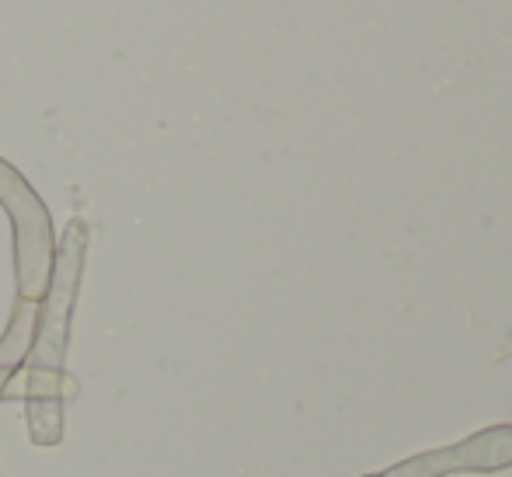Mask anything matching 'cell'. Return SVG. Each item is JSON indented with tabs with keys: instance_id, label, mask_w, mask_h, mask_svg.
Returning <instances> with one entry per match:
<instances>
[{
	"instance_id": "5",
	"label": "cell",
	"mask_w": 512,
	"mask_h": 477,
	"mask_svg": "<svg viewBox=\"0 0 512 477\" xmlns=\"http://www.w3.org/2000/svg\"><path fill=\"white\" fill-rule=\"evenodd\" d=\"M366 477H384V474H366Z\"/></svg>"
},
{
	"instance_id": "3",
	"label": "cell",
	"mask_w": 512,
	"mask_h": 477,
	"mask_svg": "<svg viewBox=\"0 0 512 477\" xmlns=\"http://www.w3.org/2000/svg\"><path fill=\"white\" fill-rule=\"evenodd\" d=\"M512 467V425H495L464 443L443 450L418 453V457L394 464L384 477H446L460 471H506Z\"/></svg>"
},
{
	"instance_id": "2",
	"label": "cell",
	"mask_w": 512,
	"mask_h": 477,
	"mask_svg": "<svg viewBox=\"0 0 512 477\" xmlns=\"http://www.w3.org/2000/svg\"><path fill=\"white\" fill-rule=\"evenodd\" d=\"M0 206L7 209L14 227V279H18V300L39 303L46 296L53 276L56 230L53 216L32 192V185L18 175L7 161H0Z\"/></svg>"
},
{
	"instance_id": "4",
	"label": "cell",
	"mask_w": 512,
	"mask_h": 477,
	"mask_svg": "<svg viewBox=\"0 0 512 477\" xmlns=\"http://www.w3.org/2000/svg\"><path fill=\"white\" fill-rule=\"evenodd\" d=\"M35 317H39V303H28V300L14 303L11 324L0 335V397L7 394L14 373L25 366V356L32 349V335H35Z\"/></svg>"
},
{
	"instance_id": "1",
	"label": "cell",
	"mask_w": 512,
	"mask_h": 477,
	"mask_svg": "<svg viewBox=\"0 0 512 477\" xmlns=\"http://www.w3.org/2000/svg\"><path fill=\"white\" fill-rule=\"evenodd\" d=\"M88 223L70 220L56 241L53 276L39 300L32 349L25 356V418L35 446H56L63 439V366H67L70 321L81 293Z\"/></svg>"
}]
</instances>
